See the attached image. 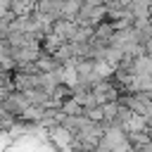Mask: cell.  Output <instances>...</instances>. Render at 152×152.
Wrapping results in <instances>:
<instances>
[{
  "label": "cell",
  "mask_w": 152,
  "mask_h": 152,
  "mask_svg": "<svg viewBox=\"0 0 152 152\" xmlns=\"http://www.w3.org/2000/svg\"><path fill=\"white\" fill-rule=\"evenodd\" d=\"M12 12V0H0V19Z\"/></svg>",
  "instance_id": "obj_1"
}]
</instances>
